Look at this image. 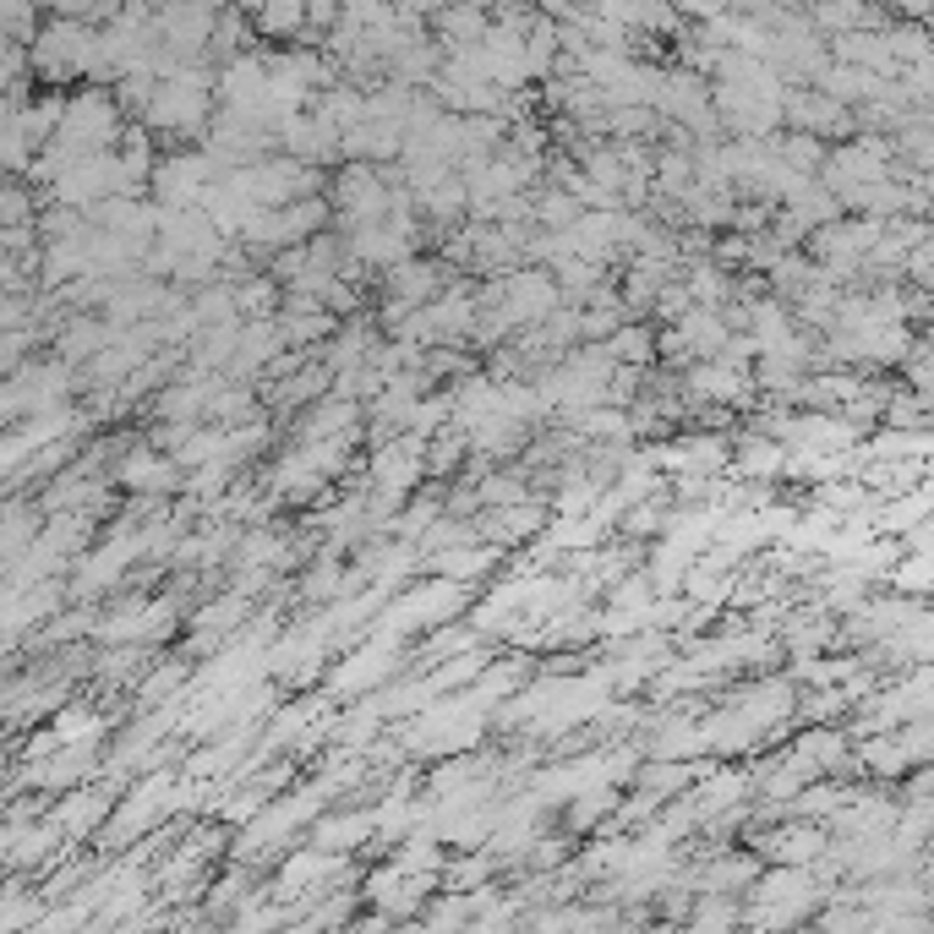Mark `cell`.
<instances>
[{
	"label": "cell",
	"instance_id": "obj_1",
	"mask_svg": "<svg viewBox=\"0 0 934 934\" xmlns=\"http://www.w3.org/2000/svg\"><path fill=\"white\" fill-rule=\"evenodd\" d=\"M672 350H705V356H711V350H721L727 345V328H721V317L716 312H689L678 323V334L667 339Z\"/></svg>",
	"mask_w": 934,
	"mask_h": 934
},
{
	"label": "cell",
	"instance_id": "obj_2",
	"mask_svg": "<svg viewBox=\"0 0 934 934\" xmlns=\"http://www.w3.org/2000/svg\"><path fill=\"white\" fill-rule=\"evenodd\" d=\"M661 465H678V470H716L721 465V443L716 437H700V443H678L661 454Z\"/></svg>",
	"mask_w": 934,
	"mask_h": 934
},
{
	"label": "cell",
	"instance_id": "obj_3",
	"mask_svg": "<svg viewBox=\"0 0 934 934\" xmlns=\"http://www.w3.org/2000/svg\"><path fill=\"white\" fill-rule=\"evenodd\" d=\"M765 847H771L776 858H792V863H798V858L814 853V836H809V831H792V836H771Z\"/></svg>",
	"mask_w": 934,
	"mask_h": 934
},
{
	"label": "cell",
	"instance_id": "obj_4",
	"mask_svg": "<svg viewBox=\"0 0 934 934\" xmlns=\"http://www.w3.org/2000/svg\"><path fill=\"white\" fill-rule=\"evenodd\" d=\"M645 345H650V339L640 334V328H629V334H623L618 345H612V356H634V361H640V356H645Z\"/></svg>",
	"mask_w": 934,
	"mask_h": 934
}]
</instances>
